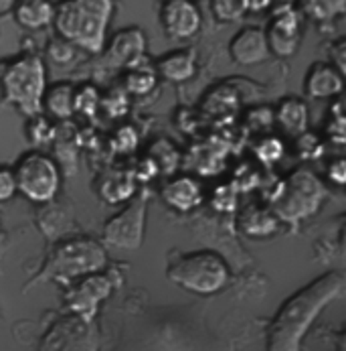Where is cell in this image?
<instances>
[{"label":"cell","instance_id":"9a60e30c","mask_svg":"<svg viewBox=\"0 0 346 351\" xmlns=\"http://www.w3.org/2000/svg\"><path fill=\"white\" fill-rule=\"evenodd\" d=\"M229 55L237 65H243V67L259 65V63L267 61L271 53L267 47L263 29L243 27L241 31H237L233 35V39L229 41Z\"/></svg>","mask_w":346,"mask_h":351},{"label":"cell","instance_id":"5bb4252c","mask_svg":"<svg viewBox=\"0 0 346 351\" xmlns=\"http://www.w3.org/2000/svg\"><path fill=\"white\" fill-rule=\"evenodd\" d=\"M345 75L328 61H318L310 65L304 77V94L310 100H332L343 94Z\"/></svg>","mask_w":346,"mask_h":351},{"label":"cell","instance_id":"3957f363","mask_svg":"<svg viewBox=\"0 0 346 351\" xmlns=\"http://www.w3.org/2000/svg\"><path fill=\"white\" fill-rule=\"evenodd\" d=\"M49 88L47 65L39 55L27 53L12 59L0 75L2 100L27 118L43 114V98Z\"/></svg>","mask_w":346,"mask_h":351},{"label":"cell","instance_id":"1f68e13d","mask_svg":"<svg viewBox=\"0 0 346 351\" xmlns=\"http://www.w3.org/2000/svg\"><path fill=\"white\" fill-rule=\"evenodd\" d=\"M330 65H334L343 75L346 69V41L341 37L338 41H334L330 45Z\"/></svg>","mask_w":346,"mask_h":351},{"label":"cell","instance_id":"7402d4cb","mask_svg":"<svg viewBox=\"0 0 346 351\" xmlns=\"http://www.w3.org/2000/svg\"><path fill=\"white\" fill-rule=\"evenodd\" d=\"M241 228H243V232L248 236H251V238H267V236H271V234L278 232L280 221L271 213V209L251 207L249 211L243 213V217H241Z\"/></svg>","mask_w":346,"mask_h":351},{"label":"cell","instance_id":"d6a6232c","mask_svg":"<svg viewBox=\"0 0 346 351\" xmlns=\"http://www.w3.org/2000/svg\"><path fill=\"white\" fill-rule=\"evenodd\" d=\"M330 183H334L336 187H343L346 183V160L345 158H334L326 171Z\"/></svg>","mask_w":346,"mask_h":351},{"label":"cell","instance_id":"4fadbf2b","mask_svg":"<svg viewBox=\"0 0 346 351\" xmlns=\"http://www.w3.org/2000/svg\"><path fill=\"white\" fill-rule=\"evenodd\" d=\"M263 33L271 55L280 59L294 57L302 45V14L297 12V8L274 14Z\"/></svg>","mask_w":346,"mask_h":351},{"label":"cell","instance_id":"d590c367","mask_svg":"<svg viewBox=\"0 0 346 351\" xmlns=\"http://www.w3.org/2000/svg\"><path fill=\"white\" fill-rule=\"evenodd\" d=\"M16 2H18V0H0V16L12 12L14 6H16Z\"/></svg>","mask_w":346,"mask_h":351},{"label":"cell","instance_id":"ffe728a7","mask_svg":"<svg viewBox=\"0 0 346 351\" xmlns=\"http://www.w3.org/2000/svg\"><path fill=\"white\" fill-rule=\"evenodd\" d=\"M297 12L314 23H332L346 12V0H296Z\"/></svg>","mask_w":346,"mask_h":351},{"label":"cell","instance_id":"cb8c5ba5","mask_svg":"<svg viewBox=\"0 0 346 351\" xmlns=\"http://www.w3.org/2000/svg\"><path fill=\"white\" fill-rule=\"evenodd\" d=\"M211 10L219 23H237L248 14L243 0H211Z\"/></svg>","mask_w":346,"mask_h":351},{"label":"cell","instance_id":"ac0fdd59","mask_svg":"<svg viewBox=\"0 0 346 351\" xmlns=\"http://www.w3.org/2000/svg\"><path fill=\"white\" fill-rule=\"evenodd\" d=\"M274 122L290 136H302L304 132H308V124H310V112H308V104L300 98H284L278 104V108L274 110Z\"/></svg>","mask_w":346,"mask_h":351},{"label":"cell","instance_id":"9c48e42d","mask_svg":"<svg viewBox=\"0 0 346 351\" xmlns=\"http://www.w3.org/2000/svg\"><path fill=\"white\" fill-rule=\"evenodd\" d=\"M41 351H98L94 323L69 315L53 325Z\"/></svg>","mask_w":346,"mask_h":351},{"label":"cell","instance_id":"44dd1931","mask_svg":"<svg viewBox=\"0 0 346 351\" xmlns=\"http://www.w3.org/2000/svg\"><path fill=\"white\" fill-rule=\"evenodd\" d=\"M73 98L75 88L71 84H55L47 88L43 98V112L51 114L57 120H67L73 114Z\"/></svg>","mask_w":346,"mask_h":351},{"label":"cell","instance_id":"484cf974","mask_svg":"<svg viewBox=\"0 0 346 351\" xmlns=\"http://www.w3.org/2000/svg\"><path fill=\"white\" fill-rule=\"evenodd\" d=\"M101 104L99 92L94 86H81L79 90H75V98H73V112H81L85 116H94L96 110Z\"/></svg>","mask_w":346,"mask_h":351},{"label":"cell","instance_id":"83f0119b","mask_svg":"<svg viewBox=\"0 0 346 351\" xmlns=\"http://www.w3.org/2000/svg\"><path fill=\"white\" fill-rule=\"evenodd\" d=\"M75 47L71 45V43H67V41H63V39H55V41H51L49 47H47V53H49V57L55 61V63H59V65H65V63H71L73 59H75Z\"/></svg>","mask_w":346,"mask_h":351},{"label":"cell","instance_id":"f1b7e54d","mask_svg":"<svg viewBox=\"0 0 346 351\" xmlns=\"http://www.w3.org/2000/svg\"><path fill=\"white\" fill-rule=\"evenodd\" d=\"M16 193L18 189H16V179H14L12 169L0 167V203L10 201Z\"/></svg>","mask_w":346,"mask_h":351},{"label":"cell","instance_id":"74e56055","mask_svg":"<svg viewBox=\"0 0 346 351\" xmlns=\"http://www.w3.org/2000/svg\"><path fill=\"white\" fill-rule=\"evenodd\" d=\"M160 2H166V0H160Z\"/></svg>","mask_w":346,"mask_h":351},{"label":"cell","instance_id":"e0dca14e","mask_svg":"<svg viewBox=\"0 0 346 351\" xmlns=\"http://www.w3.org/2000/svg\"><path fill=\"white\" fill-rule=\"evenodd\" d=\"M156 75L172 82V84H183L195 77L197 73V55L193 49H176L170 53H164L156 65Z\"/></svg>","mask_w":346,"mask_h":351},{"label":"cell","instance_id":"30bf717a","mask_svg":"<svg viewBox=\"0 0 346 351\" xmlns=\"http://www.w3.org/2000/svg\"><path fill=\"white\" fill-rule=\"evenodd\" d=\"M114 291V282L107 274H90L83 276L75 287L69 289V293L65 295L67 308L71 311V315L94 323L96 315H98L99 302L105 301Z\"/></svg>","mask_w":346,"mask_h":351},{"label":"cell","instance_id":"4316f807","mask_svg":"<svg viewBox=\"0 0 346 351\" xmlns=\"http://www.w3.org/2000/svg\"><path fill=\"white\" fill-rule=\"evenodd\" d=\"M346 122H345V114H343V101L336 100L332 110H330V120H328V138L343 147L346 138V130H345Z\"/></svg>","mask_w":346,"mask_h":351},{"label":"cell","instance_id":"7a4b0ae2","mask_svg":"<svg viewBox=\"0 0 346 351\" xmlns=\"http://www.w3.org/2000/svg\"><path fill=\"white\" fill-rule=\"evenodd\" d=\"M116 14V0H61L55 4L53 27L57 37L75 49L99 55Z\"/></svg>","mask_w":346,"mask_h":351},{"label":"cell","instance_id":"f546056e","mask_svg":"<svg viewBox=\"0 0 346 351\" xmlns=\"http://www.w3.org/2000/svg\"><path fill=\"white\" fill-rule=\"evenodd\" d=\"M297 149H300V154L304 158H312V156H318L322 152V145L316 136H312L310 132H304L302 136H297Z\"/></svg>","mask_w":346,"mask_h":351},{"label":"cell","instance_id":"8992f818","mask_svg":"<svg viewBox=\"0 0 346 351\" xmlns=\"http://www.w3.org/2000/svg\"><path fill=\"white\" fill-rule=\"evenodd\" d=\"M166 276L181 289L195 295H215L223 291L231 278L229 264L213 250L189 252L168 266Z\"/></svg>","mask_w":346,"mask_h":351},{"label":"cell","instance_id":"d4e9b609","mask_svg":"<svg viewBox=\"0 0 346 351\" xmlns=\"http://www.w3.org/2000/svg\"><path fill=\"white\" fill-rule=\"evenodd\" d=\"M284 152H286V147H284V141H280L278 136H265L257 143L255 147V156L257 160H261L263 165L271 167L276 162H280L284 158Z\"/></svg>","mask_w":346,"mask_h":351},{"label":"cell","instance_id":"52a82bcc","mask_svg":"<svg viewBox=\"0 0 346 351\" xmlns=\"http://www.w3.org/2000/svg\"><path fill=\"white\" fill-rule=\"evenodd\" d=\"M12 173L18 193L33 203H51L61 189L59 165L45 152L31 151L23 154Z\"/></svg>","mask_w":346,"mask_h":351},{"label":"cell","instance_id":"6da1fadb","mask_svg":"<svg viewBox=\"0 0 346 351\" xmlns=\"http://www.w3.org/2000/svg\"><path fill=\"white\" fill-rule=\"evenodd\" d=\"M346 278L341 270L326 272L296 291L278 308L267 329V351H300L302 339L318 315L345 293Z\"/></svg>","mask_w":346,"mask_h":351},{"label":"cell","instance_id":"603a6c76","mask_svg":"<svg viewBox=\"0 0 346 351\" xmlns=\"http://www.w3.org/2000/svg\"><path fill=\"white\" fill-rule=\"evenodd\" d=\"M156 69L146 63V59H142L140 63H136L134 67L126 69V77H124V88L128 94L132 96H146L154 90L156 86Z\"/></svg>","mask_w":346,"mask_h":351},{"label":"cell","instance_id":"5b68a950","mask_svg":"<svg viewBox=\"0 0 346 351\" xmlns=\"http://www.w3.org/2000/svg\"><path fill=\"white\" fill-rule=\"evenodd\" d=\"M324 199L326 187L316 177V173L310 169H296L274 191L269 209L278 221L297 226L300 221L316 215Z\"/></svg>","mask_w":346,"mask_h":351},{"label":"cell","instance_id":"7c38bea8","mask_svg":"<svg viewBox=\"0 0 346 351\" xmlns=\"http://www.w3.org/2000/svg\"><path fill=\"white\" fill-rule=\"evenodd\" d=\"M146 33L140 27L118 31L103 47V63L111 69H130L146 59Z\"/></svg>","mask_w":346,"mask_h":351},{"label":"cell","instance_id":"8fae6325","mask_svg":"<svg viewBox=\"0 0 346 351\" xmlns=\"http://www.w3.org/2000/svg\"><path fill=\"white\" fill-rule=\"evenodd\" d=\"M160 25L170 41H189L202 27V14L195 0H166L160 6Z\"/></svg>","mask_w":346,"mask_h":351},{"label":"cell","instance_id":"e575fe53","mask_svg":"<svg viewBox=\"0 0 346 351\" xmlns=\"http://www.w3.org/2000/svg\"><path fill=\"white\" fill-rule=\"evenodd\" d=\"M243 4H245V12H253V14L267 12L269 8V0H243Z\"/></svg>","mask_w":346,"mask_h":351},{"label":"cell","instance_id":"277c9868","mask_svg":"<svg viewBox=\"0 0 346 351\" xmlns=\"http://www.w3.org/2000/svg\"><path fill=\"white\" fill-rule=\"evenodd\" d=\"M107 264L105 246L94 238H69L53 246L47 262L35 282L59 280L69 282L98 274Z\"/></svg>","mask_w":346,"mask_h":351},{"label":"cell","instance_id":"ba28073f","mask_svg":"<svg viewBox=\"0 0 346 351\" xmlns=\"http://www.w3.org/2000/svg\"><path fill=\"white\" fill-rule=\"evenodd\" d=\"M148 201V191L134 193L124 209L105 221L103 242L118 250H138L144 242Z\"/></svg>","mask_w":346,"mask_h":351},{"label":"cell","instance_id":"2e32d148","mask_svg":"<svg viewBox=\"0 0 346 351\" xmlns=\"http://www.w3.org/2000/svg\"><path fill=\"white\" fill-rule=\"evenodd\" d=\"M164 203L178 211V213H189V211H195L198 205L202 203L204 195H202V185L200 181H197L195 177H174L170 179L162 191H160Z\"/></svg>","mask_w":346,"mask_h":351},{"label":"cell","instance_id":"836d02e7","mask_svg":"<svg viewBox=\"0 0 346 351\" xmlns=\"http://www.w3.org/2000/svg\"><path fill=\"white\" fill-rule=\"evenodd\" d=\"M296 8V0H269V16L274 14H280V12H286V10H292Z\"/></svg>","mask_w":346,"mask_h":351},{"label":"cell","instance_id":"4dcf8cb0","mask_svg":"<svg viewBox=\"0 0 346 351\" xmlns=\"http://www.w3.org/2000/svg\"><path fill=\"white\" fill-rule=\"evenodd\" d=\"M116 143L120 151H132L138 145V132L132 126H124L116 134Z\"/></svg>","mask_w":346,"mask_h":351},{"label":"cell","instance_id":"d6986e66","mask_svg":"<svg viewBox=\"0 0 346 351\" xmlns=\"http://www.w3.org/2000/svg\"><path fill=\"white\" fill-rule=\"evenodd\" d=\"M12 12L23 29L43 31L53 25L55 4L51 0H18Z\"/></svg>","mask_w":346,"mask_h":351},{"label":"cell","instance_id":"8d00e7d4","mask_svg":"<svg viewBox=\"0 0 346 351\" xmlns=\"http://www.w3.org/2000/svg\"><path fill=\"white\" fill-rule=\"evenodd\" d=\"M0 256H2V248H0Z\"/></svg>","mask_w":346,"mask_h":351}]
</instances>
